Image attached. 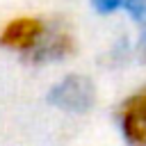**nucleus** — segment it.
<instances>
[{
  "mask_svg": "<svg viewBox=\"0 0 146 146\" xmlns=\"http://www.w3.org/2000/svg\"><path fill=\"white\" fill-rule=\"evenodd\" d=\"M116 121L128 146H146V87L135 89L121 100Z\"/></svg>",
  "mask_w": 146,
  "mask_h": 146,
  "instance_id": "obj_2",
  "label": "nucleus"
},
{
  "mask_svg": "<svg viewBox=\"0 0 146 146\" xmlns=\"http://www.w3.org/2000/svg\"><path fill=\"white\" fill-rule=\"evenodd\" d=\"M48 30H50V23L36 14L11 16L0 27V48H5L9 52L25 55L30 59L43 43Z\"/></svg>",
  "mask_w": 146,
  "mask_h": 146,
  "instance_id": "obj_1",
  "label": "nucleus"
},
{
  "mask_svg": "<svg viewBox=\"0 0 146 146\" xmlns=\"http://www.w3.org/2000/svg\"><path fill=\"white\" fill-rule=\"evenodd\" d=\"M75 36L71 30H66L64 25H55L50 23V30L43 39V43L39 46V50L30 57L32 62H55V59H66L75 52Z\"/></svg>",
  "mask_w": 146,
  "mask_h": 146,
  "instance_id": "obj_3",
  "label": "nucleus"
}]
</instances>
